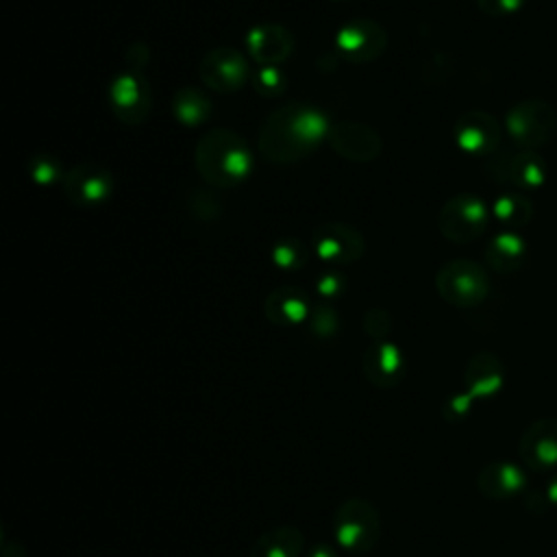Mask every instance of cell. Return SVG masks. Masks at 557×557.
Returning a JSON list of instances; mask_svg holds the SVG:
<instances>
[{
    "instance_id": "cell-22",
    "label": "cell",
    "mask_w": 557,
    "mask_h": 557,
    "mask_svg": "<svg viewBox=\"0 0 557 557\" xmlns=\"http://www.w3.org/2000/svg\"><path fill=\"white\" fill-rule=\"evenodd\" d=\"M302 546V533L292 524H281L255 540L250 557H300Z\"/></svg>"
},
{
    "instance_id": "cell-9",
    "label": "cell",
    "mask_w": 557,
    "mask_h": 557,
    "mask_svg": "<svg viewBox=\"0 0 557 557\" xmlns=\"http://www.w3.org/2000/svg\"><path fill=\"white\" fill-rule=\"evenodd\" d=\"M109 104L113 115L122 124L126 126L141 124L152 109V89L148 78L135 70H128L115 76L109 87Z\"/></svg>"
},
{
    "instance_id": "cell-14",
    "label": "cell",
    "mask_w": 557,
    "mask_h": 557,
    "mask_svg": "<svg viewBox=\"0 0 557 557\" xmlns=\"http://www.w3.org/2000/svg\"><path fill=\"white\" fill-rule=\"evenodd\" d=\"M500 124L487 111H466L453 124L455 144L474 157H490L500 146Z\"/></svg>"
},
{
    "instance_id": "cell-30",
    "label": "cell",
    "mask_w": 557,
    "mask_h": 557,
    "mask_svg": "<svg viewBox=\"0 0 557 557\" xmlns=\"http://www.w3.org/2000/svg\"><path fill=\"white\" fill-rule=\"evenodd\" d=\"M346 287H348V281L337 268H329L322 274H318V278H315V289L324 298H335V296L344 294Z\"/></svg>"
},
{
    "instance_id": "cell-3",
    "label": "cell",
    "mask_w": 557,
    "mask_h": 557,
    "mask_svg": "<svg viewBox=\"0 0 557 557\" xmlns=\"http://www.w3.org/2000/svg\"><path fill=\"white\" fill-rule=\"evenodd\" d=\"M331 531L339 548L359 557L376 546L381 518L372 503L363 498H348L335 509Z\"/></svg>"
},
{
    "instance_id": "cell-25",
    "label": "cell",
    "mask_w": 557,
    "mask_h": 557,
    "mask_svg": "<svg viewBox=\"0 0 557 557\" xmlns=\"http://www.w3.org/2000/svg\"><path fill=\"white\" fill-rule=\"evenodd\" d=\"M309 259V248L300 237H281L272 248V263L285 272L302 270Z\"/></svg>"
},
{
    "instance_id": "cell-8",
    "label": "cell",
    "mask_w": 557,
    "mask_h": 557,
    "mask_svg": "<svg viewBox=\"0 0 557 557\" xmlns=\"http://www.w3.org/2000/svg\"><path fill=\"white\" fill-rule=\"evenodd\" d=\"M311 248L331 268H342L363 257L366 239L352 224L342 220H326L313 228Z\"/></svg>"
},
{
    "instance_id": "cell-12",
    "label": "cell",
    "mask_w": 557,
    "mask_h": 557,
    "mask_svg": "<svg viewBox=\"0 0 557 557\" xmlns=\"http://www.w3.org/2000/svg\"><path fill=\"white\" fill-rule=\"evenodd\" d=\"M335 44L339 54L350 63H370L376 61L385 46H387V33L385 28L370 17H357L346 22L337 35Z\"/></svg>"
},
{
    "instance_id": "cell-31",
    "label": "cell",
    "mask_w": 557,
    "mask_h": 557,
    "mask_svg": "<svg viewBox=\"0 0 557 557\" xmlns=\"http://www.w3.org/2000/svg\"><path fill=\"white\" fill-rule=\"evenodd\" d=\"M524 2L527 0H476V7L490 17H505L518 13Z\"/></svg>"
},
{
    "instance_id": "cell-28",
    "label": "cell",
    "mask_w": 557,
    "mask_h": 557,
    "mask_svg": "<svg viewBox=\"0 0 557 557\" xmlns=\"http://www.w3.org/2000/svg\"><path fill=\"white\" fill-rule=\"evenodd\" d=\"M307 320H309L311 331H313L315 335H320V337L333 335V333L337 331V326H339V320H337L335 309H333L331 305H324V302L313 305Z\"/></svg>"
},
{
    "instance_id": "cell-27",
    "label": "cell",
    "mask_w": 557,
    "mask_h": 557,
    "mask_svg": "<svg viewBox=\"0 0 557 557\" xmlns=\"http://www.w3.org/2000/svg\"><path fill=\"white\" fill-rule=\"evenodd\" d=\"M28 174L35 183L39 185H50V183H57L59 178L63 181V172H61V163L57 157L52 154H37L30 159L28 163Z\"/></svg>"
},
{
    "instance_id": "cell-19",
    "label": "cell",
    "mask_w": 557,
    "mask_h": 557,
    "mask_svg": "<svg viewBox=\"0 0 557 557\" xmlns=\"http://www.w3.org/2000/svg\"><path fill=\"white\" fill-rule=\"evenodd\" d=\"M309 296L298 285H278L263 300V313L272 324L292 326L300 324L311 313Z\"/></svg>"
},
{
    "instance_id": "cell-4",
    "label": "cell",
    "mask_w": 557,
    "mask_h": 557,
    "mask_svg": "<svg viewBox=\"0 0 557 557\" xmlns=\"http://www.w3.org/2000/svg\"><path fill=\"white\" fill-rule=\"evenodd\" d=\"M435 289L453 307H476L490 294V276L472 259H450L435 272Z\"/></svg>"
},
{
    "instance_id": "cell-7",
    "label": "cell",
    "mask_w": 557,
    "mask_h": 557,
    "mask_svg": "<svg viewBox=\"0 0 557 557\" xmlns=\"http://www.w3.org/2000/svg\"><path fill=\"white\" fill-rule=\"evenodd\" d=\"M485 172L494 181L513 185L516 189H535L544 185L548 176V165L537 150H496L487 157Z\"/></svg>"
},
{
    "instance_id": "cell-6",
    "label": "cell",
    "mask_w": 557,
    "mask_h": 557,
    "mask_svg": "<svg viewBox=\"0 0 557 557\" xmlns=\"http://www.w3.org/2000/svg\"><path fill=\"white\" fill-rule=\"evenodd\" d=\"M492 209L474 194H457L448 198L437 213V231L453 244H470L479 239L490 224Z\"/></svg>"
},
{
    "instance_id": "cell-23",
    "label": "cell",
    "mask_w": 557,
    "mask_h": 557,
    "mask_svg": "<svg viewBox=\"0 0 557 557\" xmlns=\"http://www.w3.org/2000/svg\"><path fill=\"white\" fill-rule=\"evenodd\" d=\"M172 113L185 126H198L211 115V100L196 87H183L172 98Z\"/></svg>"
},
{
    "instance_id": "cell-17",
    "label": "cell",
    "mask_w": 557,
    "mask_h": 557,
    "mask_svg": "<svg viewBox=\"0 0 557 557\" xmlns=\"http://www.w3.org/2000/svg\"><path fill=\"white\" fill-rule=\"evenodd\" d=\"M505 383V366L498 355L490 350H481L472 355L463 368V385L466 392L474 400L494 398Z\"/></svg>"
},
{
    "instance_id": "cell-33",
    "label": "cell",
    "mask_w": 557,
    "mask_h": 557,
    "mask_svg": "<svg viewBox=\"0 0 557 557\" xmlns=\"http://www.w3.org/2000/svg\"><path fill=\"white\" fill-rule=\"evenodd\" d=\"M472 396L468 394V392H463V394H455L453 398H448L446 400V418H450V420H461V418H466L468 413H470V409H472Z\"/></svg>"
},
{
    "instance_id": "cell-32",
    "label": "cell",
    "mask_w": 557,
    "mask_h": 557,
    "mask_svg": "<svg viewBox=\"0 0 557 557\" xmlns=\"http://www.w3.org/2000/svg\"><path fill=\"white\" fill-rule=\"evenodd\" d=\"M424 65L433 67V72L422 74V81H426V83H444L453 74V61L448 57H442V54H435V57L426 59Z\"/></svg>"
},
{
    "instance_id": "cell-5",
    "label": "cell",
    "mask_w": 557,
    "mask_h": 557,
    "mask_svg": "<svg viewBox=\"0 0 557 557\" xmlns=\"http://www.w3.org/2000/svg\"><path fill=\"white\" fill-rule=\"evenodd\" d=\"M505 128L518 148L537 150L557 135V109L544 98H524L507 111Z\"/></svg>"
},
{
    "instance_id": "cell-13",
    "label": "cell",
    "mask_w": 557,
    "mask_h": 557,
    "mask_svg": "<svg viewBox=\"0 0 557 557\" xmlns=\"http://www.w3.org/2000/svg\"><path fill=\"white\" fill-rule=\"evenodd\" d=\"M63 196L76 207H96L109 200L113 176L100 163H78L70 168L61 181Z\"/></svg>"
},
{
    "instance_id": "cell-24",
    "label": "cell",
    "mask_w": 557,
    "mask_h": 557,
    "mask_svg": "<svg viewBox=\"0 0 557 557\" xmlns=\"http://www.w3.org/2000/svg\"><path fill=\"white\" fill-rule=\"evenodd\" d=\"M533 202L520 191L500 194L492 205V215L509 231L527 226L533 220Z\"/></svg>"
},
{
    "instance_id": "cell-11",
    "label": "cell",
    "mask_w": 557,
    "mask_h": 557,
    "mask_svg": "<svg viewBox=\"0 0 557 557\" xmlns=\"http://www.w3.org/2000/svg\"><path fill=\"white\" fill-rule=\"evenodd\" d=\"M329 146L335 154L352 163H370L383 152V137L366 122L342 120L329 128Z\"/></svg>"
},
{
    "instance_id": "cell-36",
    "label": "cell",
    "mask_w": 557,
    "mask_h": 557,
    "mask_svg": "<svg viewBox=\"0 0 557 557\" xmlns=\"http://www.w3.org/2000/svg\"><path fill=\"white\" fill-rule=\"evenodd\" d=\"M342 2H344V0H342Z\"/></svg>"
},
{
    "instance_id": "cell-26",
    "label": "cell",
    "mask_w": 557,
    "mask_h": 557,
    "mask_svg": "<svg viewBox=\"0 0 557 557\" xmlns=\"http://www.w3.org/2000/svg\"><path fill=\"white\" fill-rule=\"evenodd\" d=\"M252 87L259 96L274 98V96H281L285 91L287 78L276 65H265L252 76Z\"/></svg>"
},
{
    "instance_id": "cell-35",
    "label": "cell",
    "mask_w": 557,
    "mask_h": 557,
    "mask_svg": "<svg viewBox=\"0 0 557 557\" xmlns=\"http://www.w3.org/2000/svg\"><path fill=\"white\" fill-rule=\"evenodd\" d=\"M307 557H337V553H335V548H333L331 544L318 542V544L307 553Z\"/></svg>"
},
{
    "instance_id": "cell-18",
    "label": "cell",
    "mask_w": 557,
    "mask_h": 557,
    "mask_svg": "<svg viewBox=\"0 0 557 557\" xmlns=\"http://www.w3.org/2000/svg\"><path fill=\"white\" fill-rule=\"evenodd\" d=\"M529 485V474L524 466L513 461H492L481 468L476 476V487L485 498L507 500L518 496Z\"/></svg>"
},
{
    "instance_id": "cell-21",
    "label": "cell",
    "mask_w": 557,
    "mask_h": 557,
    "mask_svg": "<svg viewBox=\"0 0 557 557\" xmlns=\"http://www.w3.org/2000/svg\"><path fill=\"white\" fill-rule=\"evenodd\" d=\"M527 259V242L513 231H500L485 246V261L494 272L511 274Z\"/></svg>"
},
{
    "instance_id": "cell-10",
    "label": "cell",
    "mask_w": 557,
    "mask_h": 557,
    "mask_svg": "<svg viewBox=\"0 0 557 557\" xmlns=\"http://www.w3.org/2000/svg\"><path fill=\"white\" fill-rule=\"evenodd\" d=\"M202 83L215 94H235L248 81V63L237 48L215 46L198 63Z\"/></svg>"
},
{
    "instance_id": "cell-15",
    "label": "cell",
    "mask_w": 557,
    "mask_h": 557,
    "mask_svg": "<svg viewBox=\"0 0 557 557\" xmlns=\"http://www.w3.org/2000/svg\"><path fill=\"white\" fill-rule=\"evenodd\" d=\"M522 466L533 472H557V418L531 422L518 442Z\"/></svg>"
},
{
    "instance_id": "cell-2",
    "label": "cell",
    "mask_w": 557,
    "mask_h": 557,
    "mask_svg": "<svg viewBox=\"0 0 557 557\" xmlns=\"http://www.w3.org/2000/svg\"><path fill=\"white\" fill-rule=\"evenodd\" d=\"M194 165L200 178L213 187H235L246 181L252 157L246 139L231 128L207 131L194 148Z\"/></svg>"
},
{
    "instance_id": "cell-1",
    "label": "cell",
    "mask_w": 557,
    "mask_h": 557,
    "mask_svg": "<svg viewBox=\"0 0 557 557\" xmlns=\"http://www.w3.org/2000/svg\"><path fill=\"white\" fill-rule=\"evenodd\" d=\"M329 128L331 124L320 109L302 102L281 104L259 126V152L274 165L298 163L329 137Z\"/></svg>"
},
{
    "instance_id": "cell-16",
    "label": "cell",
    "mask_w": 557,
    "mask_h": 557,
    "mask_svg": "<svg viewBox=\"0 0 557 557\" xmlns=\"http://www.w3.org/2000/svg\"><path fill=\"white\" fill-rule=\"evenodd\" d=\"M246 50L261 67L281 65L294 50V37L289 28L278 22H261L246 33Z\"/></svg>"
},
{
    "instance_id": "cell-29",
    "label": "cell",
    "mask_w": 557,
    "mask_h": 557,
    "mask_svg": "<svg viewBox=\"0 0 557 557\" xmlns=\"http://www.w3.org/2000/svg\"><path fill=\"white\" fill-rule=\"evenodd\" d=\"M363 329L374 342H385L392 329V315L383 307H370L363 315Z\"/></svg>"
},
{
    "instance_id": "cell-34",
    "label": "cell",
    "mask_w": 557,
    "mask_h": 557,
    "mask_svg": "<svg viewBox=\"0 0 557 557\" xmlns=\"http://www.w3.org/2000/svg\"><path fill=\"white\" fill-rule=\"evenodd\" d=\"M544 498H546V505L557 509V472L550 474V479L546 483V490H544Z\"/></svg>"
},
{
    "instance_id": "cell-20",
    "label": "cell",
    "mask_w": 557,
    "mask_h": 557,
    "mask_svg": "<svg viewBox=\"0 0 557 557\" xmlns=\"http://www.w3.org/2000/svg\"><path fill=\"white\" fill-rule=\"evenodd\" d=\"M405 361L398 346L392 342H374L363 355L366 379L379 387H392L403 379Z\"/></svg>"
}]
</instances>
